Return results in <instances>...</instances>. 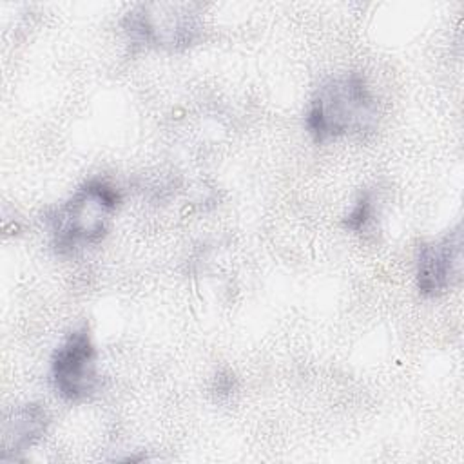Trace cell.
<instances>
[{
  "label": "cell",
  "instance_id": "obj_4",
  "mask_svg": "<svg viewBox=\"0 0 464 464\" xmlns=\"http://www.w3.org/2000/svg\"><path fill=\"white\" fill-rule=\"evenodd\" d=\"M49 381L56 395L71 404L85 402L100 392L98 353L85 323L72 328L54 348L49 362Z\"/></svg>",
  "mask_w": 464,
  "mask_h": 464
},
{
  "label": "cell",
  "instance_id": "obj_7",
  "mask_svg": "<svg viewBox=\"0 0 464 464\" xmlns=\"http://www.w3.org/2000/svg\"><path fill=\"white\" fill-rule=\"evenodd\" d=\"M379 198L373 188H364L353 201L350 212L343 219V227L353 234H370L375 228L379 216Z\"/></svg>",
  "mask_w": 464,
  "mask_h": 464
},
{
  "label": "cell",
  "instance_id": "obj_1",
  "mask_svg": "<svg viewBox=\"0 0 464 464\" xmlns=\"http://www.w3.org/2000/svg\"><path fill=\"white\" fill-rule=\"evenodd\" d=\"M379 102L357 71L334 74L319 83L304 112V129L315 143L353 136L362 138L377 127Z\"/></svg>",
  "mask_w": 464,
  "mask_h": 464
},
{
  "label": "cell",
  "instance_id": "obj_6",
  "mask_svg": "<svg viewBox=\"0 0 464 464\" xmlns=\"http://www.w3.org/2000/svg\"><path fill=\"white\" fill-rule=\"evenodd\" d=\"M47 426L49 415L42 404L29 402L14 408L4 420V451L13 457L29 451L44 439Z\"/></svg>",
  "mask_w": 464,
  "mask_h": 464
},
{
  "label": "cell",
  "instance_id": "obj_2",
  "mask_svg": "<svg viewBox=\"0 0 464 464\" xmlns=\"http://www.w3.org/2000/svg\"><path fill=\"white\" fill-rule=\"evenodd\" d=\"M120 203V190L107 179L91 178L82 183L45 218L53 250L58 256H74L98 245L107 236Z\"/></svg>",
  "mask_w": 464,
  "mask_h": 464
},
{
  "label": "cell",
  "instance_id": "obj_5",
  "mask_svg": "<svg viewBox=\"0 0 464 464\" xmlns=\"http://www.w3.org/2000/svg\"><path fill=\"white\" fill-rule=\"evenodd\" d=\"M462 276L460 227L419 245L415 257V283L424 297H437L450 290Z\"/></svg>",
  "mask_w": 464,
  "mask_h": 464
},
{
  "label": "cell",
  "instance_id": "obj_3",
  "mask_svg": "<svg viewBox=\"0 0 464 464\" xmlns=\"http://www.w3.org/2000/svg\"><path fill=\"white\" fill-rule=\"evenodd\" d=\"M121 25L132 44L167 51H183L203 33L194 4H138L125 13Z\"/></svg>",
  "mask_w": 464,
  "mask_h": 464
}]
</instances>
